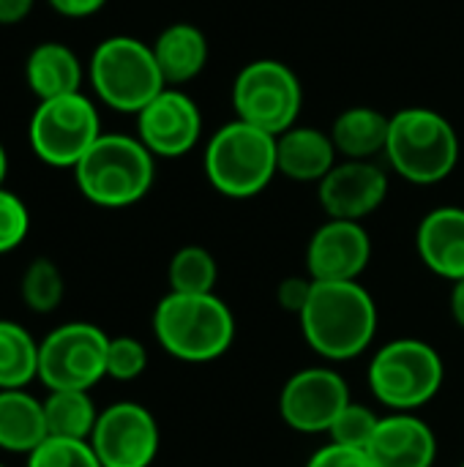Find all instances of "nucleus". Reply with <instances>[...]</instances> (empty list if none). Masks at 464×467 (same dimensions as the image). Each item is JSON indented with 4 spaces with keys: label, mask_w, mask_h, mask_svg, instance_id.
I'll return each mask as SVG.
<instances>
[{
    "label": "nucleus",
    "mask_w": 464,
    "mask_h": 467,
    "mask_svg": "<svg viewBox=\"0 0 464 467\" xmlns=\"http://www.w3.org/2000/svg\"><path fill=\"white\" fill-rule=\"evenodd\" d=\"M101 134L98 107L82 90L38 101L27 126L33 153L44 164L63 170H74Z\"/></svg>",
    "instance_id": "obj_9"
},
{
    "label": "nucleus",
    "mask_w": 464,
    "mask_h": 467,
    "mask_svg": "<svg viewBox=\"0 0 464 467\" xmlns=\"http://www.w3.org/2000/svg\"><path fill=\"white\" fill-rule=\"evenodd\" d=\"M459 134L454 123L432 107H405L391 115L386 159L391 170L416 186L446 181L459 164Z\"/></svg>",
    "instance_id": "obj_3"
},
{
    "label": "nucleus",
    "mask_w": 464,
    "mask_h": 467,
    "mask_svg": "<svg viewBox=\"0 0 464 467\" xmlns=\"http://www.w3.org/2000/svg\"><path fill=\"white\" fill-rule=\"evenodd\" d=\"M339 161L331 131L317 126L295 123L276 137V164L279 175L295 183H320Z\"/></svg>",
    "instance_id": "obj_18"
},
{
    "label": "nucleus",
    "mask_w": 464,
    "mask_h": 467,
    "mask_svg": "<svg viewBox=\"0 0 464 467\" xmlns=\"http://www.w3.org/2000/svg\"><path fill=\"white\" fill-rule=\"evenodd\" d=\"M298 323L306 345L320 358L339 364L372 348L380 315L361 282H314Z\"/></svg>",
    "instance_id": "obj_1"
},
{
    "label": "nucleus",
    "mask_w": 464,
    "mask_h": 467,
    "mask_svg": "<svg viewBox=\"0 0 464 467\" xmlns=\"http://www.w3.org/2000/svg\"><path fill=\"white\" fill-rule=\"evenodd\" d=\"M27 467H104L90 441L46 438L36 451L27 454Z\"/></svg>",
    "instance_id": "obj_27"
},
{
    "label": "nucleus",
    "mask_w": 464,
    "mask_h": 467,
    "mask_svg": "<svg viewBox=\"0 0 464 467\" xmlns=\"http://www.w3.org/2000/svg\"><path fill=\"white\" fill-rule=\"evenodd\" d=\"M167 282H170V293H183V296H208V293H216V285H219V263L200 244L180 246L170 257Z\"/></svg>",
    "instance_id": "obj_25"
},
{
    "label": "nucleus",
    "mask_w": 464,
    "mask_h": 467,
    "mask_svg": "<svg viewBox=\"0 0 464 467\" xmlns=\"http://www.w3.org/2000/svg\"><path fill=\"white\" fill-rule=\"evenodd\" d=\"M366 454L375 467H432L438 460V438L421 416L388 413L380 419Z\"/></svg>",
    "instance_id": "obj_16"
},
{
    "label": "nucleus",
    "mask_w": 464,
    "mask_h": 467,
    "mask_svg": "<svg viewBox=\"0 0 464 467\" xmlns=\"http://www.w3.org/2000/svg\"><path fill=\"white\" fill-rule=\"evenodd\" d=\"M137 137L156 159H180L202 137L200 104L180 88H164L137 112Z\"/></svg>",
    "instance_id": "obj_13"
},
{
    "label": "nucleus",
    "mask_w": 464,
    "mask_h": 467,
    "mask_svg": "<svg viewBox=\"0 0 464 467\" xmlns=\"http://www.w3.org/2000/svg\"><path fill=\"white\" fill-rule=\"evenodd\" d=\"M90 391H49L44 400V419L49 438L90 441L98 421Z\"/></svg>",
    "instance_id": "obj_24"
},
{
    "label": "nucleus",
    "mask_w": 464,
    "mask_h": 467,
    "mask_svg": "<svg viewBox=\"0 0 464 467\" xmlns=\"http://www.w3.org/2000/svg\"><path fill=\"white\" fill-rule=\"evenodd\" d=\"M421 263L451 285L464 279V208L440 205L429 211L416 230Z\"/></svg>",
    "instance_id": "obj_17"
},
{
    "label": "nucleus",
    "mask_w": 464,
    "mask_h": 467,
    "mask_svg": "<svg viewBox=\"0 0 464 467\" xmlns=\"http://www.w3.org/2000/svg\"><path fill=\"white\" fill-rule=\"evenodd\" d=\"M0 467H5V465H0Z\"/></svg>",
    "instance_id": "obj_38"
},
{
    "label": "nucleus",
    "mask_w": 464,
    "mask_h": 467,
    "mask_svg": "<svg viewBox=\"0 0 464 467\" xmlns=\"http://www.w3.org/2000/svg\"><path fill=\"white\" fill-rule=\"evenodd\" d=\"M153 334L172 358L211 364L232 348L235 317L216 293H167L153 309Z\"/></svg>",
    "instance_id": "obj_2"
},
{
    "label": "nucleus",
    "mask_w": 464,
    "mask_h": 467,
    "mask_svg": "<svg viewBox=\"0 0 464 467\" xmlns=\"http://www.w3.org/2000/svg\"><path fill=\"white\" fill-rule=\"evenodd\" d=\"M369 391L391 413H416L429 405L446 380L443 356L424 339L386 342L369 361Z\"/></svg>",
    "instance_id": "obj_6"
},
{
    "label": "nucleus",
    "mask_w": 464,
    "mask_h": 467,
    "mask_svg": "<svg viewBox=\"0 0 464 467\" xmlns=\"http://www.w3.org/2000/svg\"><path fill=\"white\" fill-rule=\"evenodd\" d=\"M391 115L375 107H347L334 118L331 140L342 159L353 161H375V156L386 153L388 145Z\"/></svg>",
    "instance_id": "obj_21"
},
{
    "label": "nucleus",
    "mask_w": 464,
    "mask_h": 467,
    "mask_svg": "<svg viewBox=\"0 0 464 467\" xmlns=\"http://www.w3.org/2000/svg\"><path fill=\"white\" fill-rule=\"evenodd\" d=\"M205 178L222 197L249 200L263 194L279 175L276 137L238 118L211 134L202 150Z\"/></svg>",
    "instance_id": "obj_5"
},
{
    "label": "nucleus",
    "mask_w": 464,
    "mask_h": 467,
    "mask_svg": "<svg viewBox=\"0 0 464 467\" xmlns=\"http://www.w3.org/2000/svg\"><path fill=\"white\" fill-rule=\"evenodd\" d=\"M449 309H451V320L464 331V279L454 282L451 298H449Z\"/></svg>",
    "instance_id": "obj_35"
},
{
    "label": "nucleus",
    "mask_w": 464,
    "mask_h": 467,
    "mask_svg": "<svg viewBox=\"0 0 464 467\" xmlns=\"http://www.w3.org/2000/svg\"><path fill=\"white\" fill-rule=\"evenodd\" d=\"M46 438L44 400H36L25 389L0 391V449L27 457Z\"/></svg>",
    "instance_id": "obj_22"
},
{
    "label": "nucleus",
    "mask_w": 464,
    "mask_h": 467,
    "mask_svg": "<svg viewBox=\"0 0 464 467\" xmlns=\"http://www.w3.org/2000/svg\"><path fill=\"white\" fill-rule=\"evenodd\" d=\"M109 337L93 323H63L38 342V380L49 391H90L107 378Z\"/></svg>",
    "instance_id": "obj_10"
},
{
    "label": "nucleus",
    "mask_w": 464,
    "mask_h": 467,
    "mask_svg": "<svg viewBox=\"0 0 464 467\" xmlns=\"http://www.w3.org/2000/svg\"><path fill=\"white\" fill-rule=\"evenodd\" d=\"M304 88L298 74L276 57L246 63L232 79V112L238 120L273 137L298 123Z\"/></svg>",
    "instance_id": "obj_8"
},
{
    "label": "nucleus",
    "mask_w": 464,
    "mask_h": 467,
    "mask_svg": "<svg viewBox=\"0 0 464 467\" xmlns=\"http://www.w3.org/2000/svg\"><path fill=\"white\" fill-rule=\"evenodd\" d=\"M88 77L98 101L126 115H137L167 88L153 47L134 36L104 38L90 55Z\"/></svg>",
    "instance_id": "obj_7"
},
{
    "label": "nucleus",
    "mask_w": 464,
    "mask_h": 467,
    "mask_svg": "<svg viewBox=\"0 0 464 467\" xmlns=\"http://www.w3.org/2000/svg\"><path fill=\"white\" fill-rule=\"evenodd\" d=\"M85 79V68L77 52L60 41H44L30 49L25 60V82L38 101L79 93Z\"/></svg>",
    "instance_id": "obj_20"
},
{
    "label": "nucleus",
    "mask_w": 464,
    "mask_h": 467,
    "mask_svg": "<svg viewBox=\"0 0 464 467\" xmlns=\"http://www.w3.org/2000/svg\"><path fill=\"white\" fill-rule=\"evenodd\" d=\"M90 446L104 467H150L161 432L156 416L137 402H115L98 413Z\"/></svg>",
    "instance_id": "obj_12"
},
{
    "label": "nucleus",
    "mask_w": 464,
    "mask_h": 467,
    "mask_svg": "<svg viewBox=\"0 0 464 467\" xmlns=\"http://www.w3.org/2000/svg\"><path fill=\"white\" fill-rule=\"evenodd\" d=\"M372 260L364 222L328 219L306 244V274L314 282H358Z\"/></svg>",
    "instance_id": "obj_14"
},
{
    "label": "nucleus",
    "mask_w": 464,
    "mask_h": 467,
    "mask_svg": "<svg viewBox=\"0 0 464 467\" xmlns=\"http://www.w3.org/2000/svg\"><path fill=\"white\" fill-rule=\"evenodd\" d=\"M36 0H0V25H19L33 11Z\"/></svg>",
    "instance_id": "obj_34"
},
{
    "label": "nucleus",
    "mask_w": 464,
    "mask_h": 467,
    "mask_svg": "<svg viewBox=\"0 0 464 467\" xmlns=\"http://www.w3.org/2000/svg\"><path fill=\"white\" fill-rule=\"evenodd\" d=\"M388 172L377 161L342 159L317 183V200L328 219L364 222L388 197Z\"/></svg>",
    "instance_id": "obj_15"
},
{
    "label": "nucleus",
    "mask_w": 464,
    "mask_h": 467,
    "mask_svg": "<svg viewBox=\"0 0 464 467\" xmlns=\"http://www.w3.org/2000/svg\"><path fill=\"white\" fill-rule=\"evenodd\" d=\"M459 467H464V462H462V465H459Z\"/></svg>",
    "instance_id": "obj_37"
},
{
    "label": "nucleus",
    "mask_w": 464,
    "mask_h": 467,
    "mask_svg": "<svg viewBox=\"0 0 464 467\" xmlns=\"http://www.w3.org/2000/svg\"><path fill=\"white\" fill-rule=\"evenodd\" d=\"M30 230L27 205L8 189H0V254L14 252Z\"/></svg>",
    "instance_id": "obj_30"
},
{
    "label": "nucleus",
    "mask_w": 464,
    "mask_h": 467,
    "mask_svg": "<svg viewBox=\"0 0 464 467\" xmlns=\"http://www.w3.org/2000/svg\"><path fill=\"white\" fill-rule=\"evenodd\" d=\"M345 378L331 367H306L287 378L279 394L282 421L301 435H328L336 416L350 405Z\"/></svg>",
    "instance_id": "obj_11"
},
{
    "label": "nucleus",
    "mask_w": 464,
    "mask_h": 467,
    "mask_svg": "<svg viewBox=\"0 0 464 467\" xmlns=\"http://www.w3.org/2000/svg\"><path fill=\"white\" fill-rule=\"evenodd\" d=\"M19 293L30 312H38V315L55 312L63 304V293H66L60 268L49 257H36L22 274Z\"/></svg>",
    "instance_id": "obj_26"
},
{
    "label": "nucleus",
    "mask_w": 464,
    "mask_h": 467,
    "mask_svg": "<svg viewBox=\"0 0 464 467\" xmlns=\"http://www.w3.org/2000/svg\"><path fill=\"white\" fill-rule=\"evenodd\" d=\"M82 197L98 208L137 205L156 181V156L131 134H101L74 167Z\"/></svg>",
    "instance_id": "obj_4"
},
{
    "label": "nucleus",
    "mask_w": 464,
    "mask_h": 467,
    "mask_svg": "<svg viewBox=\"0 0 464 467\" xmlns=\"http://www.w3.org/2000/svg\"><path fill=\"white\" fill-rule=\"evenodd\" d=\"M52 11H57L60 16H68V19H85V16H93L98 14L107 0H46Z\"/></svg>",
    "instance_id": "obj_33"
},
{
    "label": "nucleus",
    "mask_w": 464,
    "mask_h": 467,
    "mask_svg": "<svg viewBox=\"0 0 464 467\" xmlns=\"http://www.w3.org/2000/svg\"><path fill=\"white\" fill-rule=\"evenodd\" d=\"M306 467H375V462L361 449H347V446L328 443V446L317 449L309 457Z\"/></svg>",
    "instance_id": "obj_31"
},
{
    "label": "nucleus",
    "mask_w": 464,
    "mask_h": 467,
    "mask_svg": "<svg viewBox=\"0 0 464 467\" xmlns=\"http://www.w3.org/2000/svg\"><path fill=\"white\" fill-rule=\"evenodd\" d=\"M312 287H314V279H312L309 274H306V276H287V279H282L279 287H276V304H279L284 312H290V315L298 317V315L304 312L309 296H312Z\"/></svg>",
    "instance_id": "obj_32"
},
{
    "label": "nucleus",
    "mask_w": 464,
    "mask_h": 467,
    "mask_svg": "<svg viewBox=\"0 0 464 467\" xmlns=\"http://www.w3.org/2000/svg\"><path fill=\"white\" fill-rule=\"evenodd\" d=\"M150 47H153L156 63L167 88H180L197 79L205 71L208 57H211L205 33L191 22L167 25Z\"/></svg>",
    "instance_id": "obj_19"
},
{
    "label": "nucleus",
    "mask_w": 464,
    "mask_h": 467,
    "mask_svg": "<svg viewBox=\"0 0 464 467\" xmlns=\"http://www.w3.org/2000/svg\"><path fill=\"white\" fill-rule=\"evenodd\" d=\"M383 416H377L369 405H361V402H350L334 421V427L328 430V438L331 443L336 446H347V449H361L366 451L377 424H380Z\"/></svg>",
    "instance_id": "obj_28"
},
{
    "label": "nucleus",
    "mask_w": 464,
    "mask_h": 467,
    "mask_svg": "<svg viewBox=\"0 0 464 467\" xmlns=\"http://www.w3.org/2000/svg\"><path fill=\"white\" fill-rule=\"evenodd\" d=\"M5 172H8V156H5V148L0 145V189H3V181H5Z\"/></svg>",
    "instance_id": "obj_36"
},
{
    "label": "nucleus",
    "mask_w": 464,
    "mask_h": 467,
    "mask_svg": "<svg viewBox=\"0 0 464 467\" xmlns=\"http://www.w3.org/2000/svg\"><path fill=\"white\" fill-rule=\"evenodd\" d=\"M33 380H38V342L25 326L0 320V391L27 389Z\"/></svg>",
    "instance_id": "obj_23"
},
{
    "label": "nucleus",
    "mask_w": 464,
    "mask_h": 467,
    "mask_svg": "<svg viewBox=\"0 0 464 467\" xmlns=\"http://www.w3.org/2000/svg\"><path fill=\"white\" fill-rule=\"evenodd\" d=\"M148 369V350L134 337H109L107 345V378L129 383Z\"/></svg>",
    "instance_id": "obj_29"
}]
</instances>
